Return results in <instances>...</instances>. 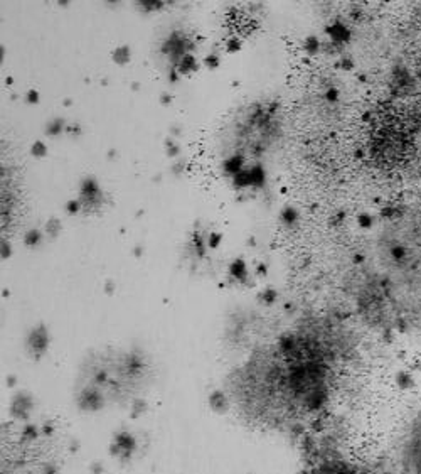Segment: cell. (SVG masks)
<instances>
[{"mask_svg":"<svg viewBox=\"0 0 421 474\" xmlns=\"http://www.w3.org/2000/svg\"><path fill=\"white\" fill-rule=\"evenodd\" d=\"M398 474H421V409L408 420L398 442Z\"/></svg>","mask_w":421,"mask_h":474,"instance_id":"6da1fadb","label":"cell"},{"mask_svg":"<svg viewBox=\"0 0 421 474\" xmlns=\"http://www.w3.org/2000/svg\"><path fill=\"white\" fill-rule=\"evenodd\" d=\"M308 474H369L362 467L356 466L344 459H325V461L315 464Z\"/></svg>","mask_w":421,"mask_h":474,"instance_id":"7a4b0ae2","label":"cell"},{"mask_svg":"<svg viewBox=\"0 0 421 474\" xmlns=\"http://www.w3.org/2000/svg\"><path fill=\"white\" fill-rule=\"evenodd\" d=\"M103 199V192L100 189V184L95 177H85L81 181V205L83 206H91V205H100Z\"/></svg>","mask_w":421,"mask_h":474,"instance_id":"3957f363","label":"cell"},{"mask_svg":"<svg viewBox=\"0 0 421 474\" xmlns=\"http://www.w3.org/2000/svg\"><path fill=\"white\" fill-rule=\"evenodd\" d=\"M197 70H199V62H197V59L191 54V52L182 54L177 59V71H179V75H181V76L191 75V73H196Z\"/></svg>","mask_w":421,"mask_h":474,"instance_id":"277c9868","label":"cell"},{"mask_svg":"<svg viewBox=\"0 0 421 474\" xmlns=\"http://www.w3.org/2000/svg\"><path fill=\"white\" fill-rule=\"evenodd\" d=\"M243 164H244V157L239 156V154H234V156L227 157L224 164H222V169L227 176H238V174L243 171Z\"/></svg>","mask_w":421,"mask_h":474,"instance_id":"5b68a950","label":"cell"},{"mask_svg":"<svg viewBox=\"0 0 421 474\" xmlns=\"http://www.w3.org/2000/svg\"><path fill=\"white\" fill-rule=\"evenodd\" d=\"M249 172H251V187L261 189V187L265 186V182H266V172H265L263 166L255 164V166L249 169Z\"/></svg>","mask_w":421,"mask_h":474,"instance_id":"8992f818","label":"cell"},{"mask_svg":"<svg viewBox=\"0 0 421 474\" xmlns=\"http://www.w3.org/2000/svg\"><path fill=\"white\" fill-rule=\"evenodd\" d=\"M64 130H67L66 122L59 117L52 118L51 122H47V125H46V133L49 135V137H57V135H61Z\"/></svg>","mask_w":421,"mask_h":474,"instance_id":"52a82bcc","label":"cell"},{"mask_svg":"<svg viewBox=\"0 0 421 474\" xmlns=\"http://www.w3.org/2000/svg\"><path fill=\"white\" fill-rule=\"evenodd\" d=\"M229 272L233 277L239 279V280H244L246 275H248V268H246V262L243 258H236L233 263L229 265Z\"/></svg>","mask_w":421,"mask_h":474,"instance_id":"ba28073f","label":"cell"},{"mask_svg":"<svg viewBox=\"0 0 421 474\" xmlns=\"http://www.w3.org/2000/svg\"><path fill=\"white\" fill-rule=\"evenodd\" d=\"M130 59H132V51H130L128 46L123 44L113 51V61L117 62V64L123 66V64H127V62H130Z\"/></svg>","mask_w":421,"mask_h":474,"instance_id":"9c48e42d","label":"cell"},{"mask_svg":"<svg viewBox=\"0 0 421 474\" xmlns=\"http://www.w3.org/2000/svg\"><path fill=\"white\" fill-rule=\"evenodd\" d=\"M233 186L236 189H246V187H251V172L243 169L238 176L233 177Z\"/></svg>","mask_w":421,"mask_h":474,"instance_id":"30bf717a","label":"cell"},{"mask_svg":"<svg viewBox=\"0 0 421 474\" xmlns=\"http://www.w3.org/2000/svg\"><path fill=\"white\" fill-rule=\"evenodd\" d=\"M42 235L39 230H29L26 236H24V243L27 246H31V248H36V246H39L42 243Z\"/></svg>","mask_w":421,"mask_h":474,"instance_id":"8fae6325","label":"cell"},{"mask_svg":"<svg viewBox=\"0 0 421 474\" xmlns=\"http://www.w3.org/2000/svg\"><path fill=\"white\" fill-rule=\"evenodd\" d=\"M280 220H282L283 225L292 226V225H295V221L298 220V213L295 211L292 206H287V208H283L282 213H280Z\"/></svg>","mask_w":421,"mask_h":474,"instance_id":"7c38bea8","label":"cell"},{"mask_svg":"<svg viewBox=\"0 0 421 474\" xmlns=\"http://www.w3.org/2000/svg\"><path fill=\"white\" fill-rule=\"evenodd\" d=\"M61 231H62V221L59 218H49L46 223V233L52 236V238H56Z\"/></svg>","mask_w":421,"mask_h":474,"instance_id":"4fadbf2b","label":"cell"},{"mask_svg":"<svg viewBox=\"0 0 421 474\" xmlns=\"http://www.w3.org/2000/svg\"><path fill=\"white\" fill-rule=\"evenodd\" d=\"M31 154L34 157H37V159L47 156V145L42 142V140H36V142L32 144V147H31Z\"/></svg>","mask_w":421,"mask_h":474,"instance_id":"5bb4252c","label":"cell"},{"mask_svg":"<svg viewBox=\"0 0 421 474\" xmlns=\"http://www.w3.org/2000/svg\"><path fill=\"white\" fill-rule=\"evenodd\" d=\"M81 210H83V205H81L79 199H71V201L66 202V213H67V215L76 216Z\"/></svg>","mask_w":421,"mask_h":474,"instance_id":"9a60e30c","label":"cell"},{"mask_svg":"<svg viewBox=\"0 0 421 474\" xmlns=\"http://www.w3.org/2000/svg\"><path fill=\"white\" fill-rule=\"evenodd\" d=\"M221 241H222V235L219 233V231H212V233H209V236H207V246L209 248H217V246L221 245Z\"/></svg>","mask_w":421,"mask_h":474,"instance_id":"2e32d148","label":"cell"},{"mask_svg":"<svg viewBox=\"0 0 421 474\" xmlns=\"http://www.w3.org/2000/svg\"><path fill=\"white\" fill-rule=\"evenodd\" d=\"M241 47H243V44H241V41L238 39V37H231L229 41H227V44H226V51L227 52H238Z\"/></svg>","mask_w":421,"mask_h":474,"instance_id":"e0dca14e","label":"cell"},{"mask_svg":"<svg viewBox=\"0 0 421 474\" xmlns=\"http://www.w3.org/2000/svg\"><path fill=\"white\" fill-rule=\"evenodd\" d=\"M204 66L207 67V70H216L217 66H219V56H216V54H211V56H206L204 57Z\"/></svg>","mask_w":421,"mask_h":474,"instance_id":"ac0fdd59","label":"cell"},{"mask_svg":"<svg viewBox=\"0 0 421 474\" xmlns=\"http://www.w3.org/2000/svg\"><path fill=\"white\" fill-rule=\"evenodd\" d=\"M39 100H41V96H39V91L37 90H29L26 93V101L29 105H37L39 103Z\"/></svg>","mask_w":421,"mask_h":474,"instance_id":"d6986e66","label":"cell"},{"mask_svg":"<svg viewBox=\"0 0 421 474\" xmlns=\"http://www.w3.org/2000/svg\"><path fill=\"white\" fill-rule=\"evenodd\" d=\"M305 47H307V51L310 52V54H313V52L318 49V42L315 37H308L307 42H305Z\"/></svg>","mask_w":421,"mask_h":474,"instance_id":"ffe728a7","label":"cell"},{"mask_svg":"<svg viewBox=\"0 0 421 474\" xmlns=\"http://www.w3.org/2000/svg\"><path fill=\"white\" fill-rule=\"evenodd\" d=\"M9 255H11V251H9V243L6 240L2 241V257L4 258H9Z\"/></svg>","mask_w":421,"mask_h":474,"instance_id":"44dd1931","label":"cell"},{"mask_svg":"<svg viewBox=\"0 0 421 474\" xmlns=\"http://www.w3.org/2000/svg\"><path fill=\"white\" fill-rule=\"evenodd\" d=\"M171 100H172V98H171V95H169V93H163V95H162V98H160V101H162L163 105H167Z\"/></svg>","mask_w":421,"mask_h":474,"instance_id":"7402d4cb","label":"cell"}]
</instances>
